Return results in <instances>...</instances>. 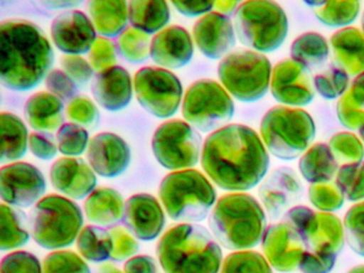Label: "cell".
<instances>
[{"label":"cell","mask_w":364,"mask_h":273,"mask_svg":"<svg viewBox=\"0 0 364 273\" xmlns=\"http://www.w3.org/2000/svg\"><path fill=\"white\" fill-rule=\"evenodd\" d=\"M151 44L150 36L134 27H127L117 38L121 57L133 64L144 63L151 57Z\"/></svg>","instance_id":"obj_38"},{"label":"cell","mask_w":364,"mask_h":273,"mask_svg":"<svg viewBox=\"0 0 364 273\" xmlns=\"http://www.w3.org/2000/svg\"><path fill=\"white\" fill-rule=\"evenodd\" d=\"M360 136H361L362 140L364 141V126L359 130Z\"/></svg>","instance_id":"obj_60"},{"label":"cell","mask_w":364,"mask_h":273,"mask_svg":"<svg viewBox=\"0 0 364 273\" xmlns=\"http://www.w3.org/2000/svg\"><path fill=\"white\" fill-rule=\"evenodd\" d=\"M336 183L349 202L364 200V161L341 166Z\"/></svg>","instance_id":"obj_40"},{"label":"cell","mask_w":364,"mask_h":273,"mask_svg":"<svg viewBox=\"0 0 364 273\" xmlns=\"http://www.w3.org/2000/svg\"><path fill=\"white\" fill-rule=\"evenodd\" d=\"M104 273H122L118 269L114 268V267L106 266L105 268H102Z\"/></svg>","instance_id":"obj_59"},{"label":"cell","mask_w":364,"mask_h":273,"mask_svg":"<svg viewBox=\"0 0 364 273\" xmlns=\"http://www.w3.org/2000/svg\"><path fill=\"white\" fill-rule=\"evenodd\" d=\"M125 203L122 194L112 188L95 189L85 202L87 219L95 225L114 228L124 217Z\"/></svg>","instance_id":"obj_27"},{"label":"cell","mask_w":364,"mask_h":273,"mask_svg":"<svg viewBox=\"0 0 364 273\" xmlns=\"http://www.w3.org/2000/svg\"><path fill=\"white\" fill-rule=\"evenodd\" d=\"M235 28L230 17L210 12L193 26V41L202 55L218 60L229 55L236 44Z\"/></svg>","instance_id":"obj_20"},{"label":"cell","mask_w":364,"mask_h":273,"mask_svg":"<svg viewBox=\"0 0 364 273\" xmlns=\"http://www.w3.org/2000/svg\"><path fill=\"white\" fill-rule=\"evenodd\" d=\"M220 273H272V267L259 252L237 251L223 260Z\"/></svg>","instance_id":"obj_39"},{"label":"cell","mask_w":364,"mask_h":273,"mask_svg":"<svg viewBox=\"0 0 364 273\" xmlns=\"http://www.w3.org/2000/svg\"><path fill=\"white\" fill-rule=\"evenodd\" d=\"M63 72L76 83L78 87H85L95 79V70L90 62L80 55H65L61 59Z\"/></svg>","instance_id":"obj_50"},{"label":"cell","mask_w":364,"mask_h":273,"mask_svg":"<svg viewBox=\"0 0 364 273\" xmlns=\"http://www.w3.org/2000/svg\"><path fill=\"white\" fill-rule=\"evenodd\" d=\"M202 138L187 122L171 119L159 126L153 134L152 151L164 168L188 170L201 160Z\"/></svg>","instance_id":"obj_12"},{"label":"cell","mask_w":364,"mask_h":273,"mask_svg":"<svg viewBox=\"0 0 364 273\" xmlns=\"http://www.w3.org/2000/svg\"><path fill=\"white\" fill-rule=\"evenodd\" d=\"M134 90L144 110L159 119H169L183 102V85L171 70L146 66L136 73Z\"/></svg>","instance_id":"obj_13"},{"label":"cell","mask_w":364,"mask_h":273,"mask_svg":"<svg viewBox=\"0 0 364 273\" xmlns=\"http://www.w3.org/2000/svg\"><path fill=\"white\" fill-rule=\"evenodd\" d=\"M257 193L270 219L277 220L293 208L301 198L304 189L293 168L280 166L264 179Z\"/></svg>","instance_id":"obj_17"},{"label":"cell","mask_w":364,"mask_h":273,"mask_svg":"<svg viewBox=\"0 0 364 273\" xmlns=\"http://www.w3.org/2000/svg\"><path fill=\"white\" fill-rule=\"evenodd\" d=\"M300 174L304 181L314 183H330L338 174V164L325 143H315L300 157Z\"/></svg>","instance_id":"obj_29"},{"label":"cell","mask_w":364,"mask_h":273,"mask_svg":"<svg viewBox=\"0 0 364 273\" xmlns=\"http://www.w3.org/2000/svg\"><path fill=\"white\" fill-rule=\"evenodd\" d=\"M323 25L341 28L350 25L360 13L359 1H306Z\"/></svg>","instance_id":"obj_35"},{"label":"cell","mask_w":364,"mask_h":273,"mask_svg":"<svg viewBox=\"0 0 364 273\" xmlns=\"http://www.w3.org/2000/svg\"><path fill=\"white\" fill-rule=\"evenodd\" d=\"M56 140L59 151L68 157H78L90 144L89 132L74 123L63 124L57 132Z\"/></svg>","instance_id":"obj_42"},{"label":"cell","mask_w":364,"mask_h":273,"mask_svg":"<svg viewBox=\"0 0 364 273\" xmlns=\"http://www.w3.org/2000/svg\"><path fill=\"white\" fill-rule=\"evenodd\" d=\"M46 191V177L33 164L14 162L0 171V193L10 206L31 207L41 200Z\"/></svg>","instance_id":"obj_14"},{"label":"cell","mask_w":364,"mask_h":273,"mask_svg":"<svg viewBox=\"0 0 364 273\" xmlns=\"http://www.w3.org/2000/svg\"><path fill=\"white\" fill-rule=\"evenodd\" d=\"M124 273H159V270L154 258L149 255H137L125 262Z\"/></svg>","instance_id":"obj_54"},{"label":"cell","mask_w":364,"mask_h":273,"mask_svg":"<svg viewBox=\"0 0 364 273\" xmlns=\"http://www.w3.org/2000/svg\"><path fill=\"white\" fill-rule=\"evenodd\" d=\"M1 126V162L18 161L24 157L29 146L28 130L18 115L10 112L0 114Z\"/></svg>","instance_id":"obj_31"},{"label":"cell","mask_w":364,"mask_h":273,"mask_svg":"<svg viewBox=\"0 0 364 273\" xmlns=\"http://www.w3.org/2000/svg\"><path fill=\"white\" fill-rule=\"evenodd\" d=\"M91 91L100 106L110 112H118L131 102L134 83L129 73L116 65L95 75Z\"/></svg>","instance_id":"obj_24"},{"label":"cell","mask_w":364,"mask_h":273,"mask_svg":"<svg viewBox=\"0 0 364 273\" xmlns=\"http://www.w3.org/2000/svg\"><path fill=\"white\" fill-rule=\"evenodd\" d=\"M201 164L206 175L223 190L248 191L269 170L270 159L261 136L249 126L231 124L206 138Z\"/></svg>","instance_id":"obj_1"},{"label":"cell","mask_w":364,"mask_h":273,"mask_svg":"<svg viewBox=\"0 0 364 273\" xmlns=\"http://www.w3.org/2000/svg\"><path fill=\"white\" fill-rule=\"evenodd\" d=\"M315 91L325 100L342 97L348 90L349 75L333 61L321 68L313 78Z\"/></svg>","instance_id":"obj_37"},{"label":"cell","mask_w":364,"mask_h":273,"mask_svg":"<svg viewBox=\"0 0 364 273\" xmlns=\"http://www.w3.org/2000/svg\"><path fill=\"white\" fill-rule=\"evenodd\" d=\"M84 215L73 200L50 194L31 209L29 226L33 240L46 250H58L73 245L82 232Z\"/></svg>","instance_id":"obj_8"},{"label":"cell","mask_w":364,"mask_h":273,"mask_svg":"<svg viewBox=\"0 0 364 273\" xmlns=\"http://www.w3.org/2000/svg\"><path fill=\"white\" fill-rule=\"evenodd\" d=\"M329 44L321 34L306 32L300 34L291 45V57L310 72L321 70L329 58Z\"/></svg>","instance_id":"obj_32"},{"label":"cell","mask_w":364,"mask_h":273,"mask_svg":"<svg viewBox=\"0 0 364 273\" xmlns=\"http://www.w3.org/2000/svg\"><path fill=\"white\" fill-rule=\"evenodd\" d=\"M29 232V220L24 211L10 205L1 204V251H10L26 245L31 238Z\"/></svg>","instance_id":"obj_33"},{"label":"cell","mask_w":364,"mask_h":273,"mask_svg":"<svg viewBox=\"0 0 364 273\" xmlns=\"http://www.w3.org/2000/svg\"><path fill=\"white\" fill-rule=\"evenodd\" d=\"M333 62L349 76L364 72V33L355 27L338 30L330 38Z\"/></svg>","instance_id":"obj_25"},{"label":"cell","mask_w":364,"mask_h":273,"mask_svg":"<svg viewBox=\"0 0 364 273\" xmlns=\"http://www.w3.org/2000/svg\"><path fill=\"white\" fill-rule=\"evenodd\" d=\"M129 18L132 27L144 33H159L170 21V9L166 1L133 0L129 2Z\"/></svg>","instance_id":"obj_30"},{"label":"cell","mask_w":364,"mask_h":273,"mask_svg":"<svg viewBox=\"0 0 364 273\" xmlns=\"http://www.w3.org/2000/svg\"><path fill=\"white\" fill-rule=\"evenodd\" d=\"M362 27H363V33H364V13H363V16H362Z\"/></svg>","instance_id":"obj_61"},{"label":"cell","mask_w":364,"mask_h":273,"mask_svg":"<svg viewBox=\"0 0 364 273\" xmlns=\"http://www.w3.org/2000/svg\"><path fill=\"white\" fill-rule=\"evenodd\" d=\"M343 225L347 245L355 254L364 257V200L347 210Z\"/></svg>","instance_id":"obj_43"},{"label":"cell","mask_w":364,"mask_h":273,"mask_svg":"<svg viewBox=\"0 0 364 273\" xmlns=\"http://www.w3.org/2000/svg\"><path fill=\"white\" fill-rule=\"evenodd\" d=\"M336 115L344 127L360 130L364 126V72L353 79L336 104Z\"/></svg>","instance_id":"obj_34"},{"label":"cell","mask_w":364,"mask_h":273,"mask_svg":"<svg viewBox=\"0 0 364 273\" xmlns=\"http://www.w3.org/2000/svg\"><path fill=\"white\" fill-rule=\"evenodd\" d=\"M262 250L270 266L279 272H293L299 268L306 247L299 232L287 222L266 228Z\"/></svg>","instance_id":"obj_16"},{"label":"cell","mask_w":364,"mask_h":273,"mask_svg":"<svg viewBox=\"0 0 364 273\" xmlns=\"http://www.w3.org/2000/svg\"><path fill=\"white\" fill-rule=\"evenodd\" d=\"M53 42L67 55H82L89 53L97 41V30L92 21L82 11L61 13L50 27Z\"/></svg>","instance_id":"obj_18"},{"label":"cell","mask_w":364,"mask_h":273,"mask_svg":"<svg viewBox=\"0 0 364 273\" xmlns=\"http://www.w3.org/2000/svg\"><path fill=\"white\" fill-rule=\"evenodd\" d=\"M272 68L263 53L251 49H236L225 55L218 65L223 87L242 102H255L267 94Z\"/></svg>","instance_id":"obj_9"},{"label":"cell","mask_w":364,"mask_h":273,"mask_svg":"<svg viewBox=\"0 0 364 273\" xmlns=\"http://www.w3.org/2000/svg\"><path fill=\"white\" fill-rule=\"evenodd\" d=\"M309 200L321 213H333L340 210L345 198L336 183H314L309 188Z\"/></svg>","instance_id":"obj_44"},{"label":"cell","mask_w":364,"mask_h":273,"mask_svg":"<svg viewBox=\"0 0 364 273\" xmlns=\"http://www.w3.org/2000/svg\"><path fill=\"white\" fill-rule=\"evenodd\" d=\"M159 198L174 221L201 222L216 205V190L199 171H176L164 177Z\"/></svg>","instance_id":"obj_6"},{"label":"cell","mask_w":364,"mask_h":273,"mask_svg":"<svg viewBox=\"0 0 364 273\" xmlns=\"http://www.w3.org/2000/svg\"><path fill=\"white\" fill-rule=\"evenodd\" d=\"M82 4L80 1H52V2H44V4H46V6H50V8H55V9H63V8H67V6H69V8H72V6H78V4Z\"/></svg>","instance_id":"obj_57"},{"label":"cell","mask_w":364,"mask_h":273,"mask_svg":"<svg viewBox=\"0 0 364 273\" xmlns=\"http://www.w3.org/2000/svg\"><path fill=\"white\" fill-rule=\"evenodd\" d=\"M240 4L238 1H216L214 2V8L216 9V12L229 17L233 13L235 14Z\"/></svg>","instance_id":"obj_56"},{"label":"cell","mask_w":364,"mask_h":273,"mask_svg":"<svg viewBox=\"0 0 364 273\" xmlns=\"http://www.w3.org/2000/svg\"><path fill=\"white\" fill-rule=\"evenodd\" d=\"M54 50L41 28L25 19L0 25V80L14 91L35 89L52 72Z\"/></svg>","instance_id":"obj_2"},{"label":"cell","mask_w":364,"mask_h":273,"mask_svg":"<svg viewBox=\"0 0 364 273\" xmlns=\"http://www.w3.org/2000/svg\"><path fill=\"white\" fill-rule=\"evenodd\" d=\"M336 262L323 259L304 251L300 262L299 269L302 273H330Z\"/></svg>","instance_id":"obj_53"},{"label":"cell","mask_w":364,"mask_h":273,"mask_svg":"<svg viewBox=\"0 0 364 273\" xmlns=\"http://www.w3.org/2000/svg\"><path fill=\"white\" fill-rule=\"evenodd\" d=\"M234 28L238 40L251 50L272 53L287 40L289 19L278 2L250 0L236 10Z\"/></svg>","instance_id":"obj_7"},{"label":"cell","mask_w":364,"mask_h":273,"mask_svg":"<svg viewBox=\"0 0 364 273\" xmlns=\"http://www.w3.org/2000/svg\"><path fill=\"white\" fill-rule=\"evenodd\" d=\"M25 117L37 132H58L65 121V104L53 94L38 92L27 100Z\"/></svg>","instance_id":"obj_26"},{"label":"cell","mask_w":364,"mask_h":273,"mask_svg":"<svg viewBox=\"0 0 364 273\" xmlns=\"http://www.w3.org/2000/svg\"><path fill=\"white\" fill-rule=\"evenodd\" d=\"M50 176L55 189L74 200L88 198L97 183L90 164L76 157L60 158L55 161Z\"/></svg>","instance_id":"obj_22"},{"label":"cell","mask_w":364,"mask_h":273,"mask_svg":"<svg viewBox=\"0 0 364 273\" xmlns=\"http://www.w3.org/2000/svg\"><path fill=\"white\" fill-rule=\"evenodd\" d=\"M46 85L50 94L63 102L77 97V85L63 70H52L46 78Z\"/></svg>","instance_id":"obj_51"},{"label":"cell","mask_w":364,"mask_h":273,"mask_svg":"<svg viewBox=\"0 0 364 273\" xmlns=\"http://www.w3.org/2000/svg\"><path fill=\"white\" fill-rule=\"evenodd\" d=\"M67 115L72 123L82 126L85 129H95L100 123V112L90 98L77 96L67 107Z\"/></svg>","instance_id":"obj_46"},{"label":"cell","mask_w":364,"mask_h":273,"mask_svg":"<svg viewBox=\"0 0 364 273\" xmlns=\"http://www.w3.org/2000/svg\"><path fill=\"white\" fill-rule=\"evenodd\" d=\"M109 234L112 239L110 259L114 262H122L137 253L139 250V243L127 228L120 225L114 226L110 228Z\"/></svg>","instance_id":"obj_47"},{"label":"cell","mask_w":364,"mask_h":273,"mask_svg":"<svg viewBox=\"0 0 364 273\" xmlns=\"http://www.w3.org/2000/svg\"><path fill=\"white\" fill-rule=\"evenodd\" d=\"M282 221L293 226L304 243L306 251L336 262L345 245L344 225L333 213H316L306 206H294Z\"/></svg>","instance_id":"obj_10"},{"label":"cell","mask_w":364,"mask_h":273,"mask_svg":"<svg viewBox=\"0 0 364 273\" xmlns=\"http://www.w3.org/2000/svg\"><path fill=\"white\" fill-rule=\"evenodd\" d=\"M0 273H43V271L37 256L26 251H16L3 258Z\"/></svg>","instance_id":"obj_48"},{"label":"cell","mask_w":364,"mask_h":273,"mask_svg":"<svg viewBox=\"0 0 364 273\" xmlns=\"http://www.w3.org/2000/svg\"><path fill=\"white\" fill-rule=\"evenodd\" d=\"M77 249L80 255L89 262H106L109 259L112 251L109 230L100 226L87 225L78 236Z\"/></svg>","instance_id":"obj_36"},{"label":"cell","mask_w":364,"mask_h":273,"mask_svg":"<svg viewBox=\"0 0 364 273\" xmlns=\"http://www.w3.org/2000/svg\"><path fill=\"white\" fill-rule=\"evenodd\" d=\"M123 224L136 238L152 241L165 228V213L154 196L146 193L135 194L125 203Z\"/></svg>","instance_id":"obj_21"},{"label":"cell","mask_w":364,"mask_h":273,"mask_svg":"<svg viewBox=\"0 0 364 273\" xmlns=\"http://www.w3.org/2000/svg\"><path fill=\"white\" fill-rule=\"evenodd\" d=\"M43 273H91V270L75 252L56 251L44 259Z\"/></svg>","instance_id":"obj_45"},{"label":"cell","mask_w":364,"mask_h":273,"mask_svg":"<svg viewBox=\"0 0 364 273\" xmlns=\"http://www.w3.org/2000/svg\"><path fill=\"white\" fill-rule=\"evenodd\" d=\"M87 157L95 174L106 178L120 176L131 162V149L120 136L101 132L93 136Z\"/></svg>","instance_id":"obj_19"},{"label":"cell","mask_w":364,"mask_h":273,"mask_svg":"<svg viewBox=\"0 0 364 273\" xmlns=\"http://www.w3.org/2000/svg\"><path fill=\"white\" fill-rule=\"evenodd\" d=\"M89 62L97 72L116 66L117 46L110 38L100 36L89 51Z\"/></svg>","instance_id":"obj_49"},{"label":"cell","mask_w":364,"mask_h":273,"mask_svg":"<svg viewBox=\"0 0 364 273\" xmlns=\"http://www.w3.org/2000/svg\"><path fill=\"white\" fill-rule=\"evenodd\" d=\"M261 138L272 155L281 160L297 159L311 146L316 126L310 113L302 108L274 106L261 121Z\"/></svg>","instance_id":"obj_5"},{"label":"cell","mask_w":364,"mask_h":273,"mask_svg":"<svg viewBox=\"0 0 364 273\" xmlns=\"http://www.w3.org/2000/svg\"><path fill=\"white\" fill-rule=\"evenodd\" d=\"M234 112L235 106L231 95L212 79L196 81L183 98V117L198 132H214L225 127Z\"/></svg>","instance_id":"obj_11"},{"label":"cell","mask_w":364,"mask_h":273,"mask_svg":"<svg viewBox=\"0 0 364 273\" xmlns=\"http://www.w3.org/2000/svg\"><path fill=\"white\" fill-rule=\"evenodd\" d=\"M157 257L166 273H219L223 251L204 226L183 223L165 232Z\"/></svg>","instance_id":"obj_3"},{"label":"cell","mask_w":364,"mask_h":273,"mask_svg":"<svg viewBox=\"0 0 364 273\" xmlns=\"http://www.w3.org/2000/svg\"><path fill=\"white\" fill-rule=\"evenodd\" d=\"M93 26L103 38H118L129 23V2L91 0L87 2Z\"/></svg>","instance_id":"obj_28"},{"label":"cell","mask_w":364,"mask_h":273,"mask_svg":"<svg viewBox=\"0 0 364 273\" xmlns=\"http://www.w3.org/2000/svg\"><path fill=\"white\" fill-rule=\"evenodd\" d=\"M193 42L181 26H170L155 34L151 44V58L161 68L178 70L193 59Z\"/></svg>","instance_id":"obj_23"},{"label":"cell","mask_w":364,"mask_h":273,"mask_svg":"<svg viewBox=\"0 0 364 273\" xmlns=\"http://www.w3.org/2000/svg\"><path fill=\"white\" fill-rule=\"evenodd\" d=\"M29 149L31 153L42 160H50L56 157L58 151L57 140L48 132H33L29 134Z\"/></svg>","instance_id":"obj_52"},{"label":"cell","mask_w":364,"mask_h":273,"mask_svg":"<svg viewBox=\"0 0 364 273\" xmlns=\"http://www.w3.org/2000/svg\"><path fill=\"white\" fill-rule=\"evenodd\" d=\"M328 145L338 164L344 166L363 161L364 146L355 134L338 132L332 136Z\"/></svg>","instance_id":"obj_41"},{"label":"cell","mask_w":364,"mask_h":273,"mask_svg":"<svg viewBox=\"0 0 364 273\" xmlns=\"http://www.w3.org/2000/svg\"><path fill=\"white\" fill-rule=\"evenodd\" d=\"M347 273H364V264L353 267V268H351Z\"/></svg>","instance_id":"obj_58"},{"label":"cell","mask_w":364,"mask_h":273,"mask_svg":"<svg viewBox=\"0 0 364 273\" xmlns=\"http://www.w3.org/2000/svg\"><path fill=\"white\" fill-rule=\"evenodd\" d=\"M208 224L215 239L223 247L247 251L263 240L267 219L257 198L244 192H234L217 200Z\"/></svg>","instance_id":"obj_4"},{"label":"cell","mask_w":364,"mask_h":273,"mask_svg":"<svg viewBox=\"0 0 364 273\" xmlns=\"http://www.w3.org/2000/svg\"><path fill=\"white\" fill-rule=\"evenodd\" d=\"M270 92L282 106L300 108L314 100V82L311 72L293 59H283L272 68Z\"/></svg>","instance_id":"obj_15"},{"label":"cell","mask_w":364,"mask_h":273,"mask_svg":"<svg viewBox=\"0 0 364 273\" xmlns=\"http://www.w3.org/2000/svg\"><path fill=\"white\" fill-rule=\"evenodd\" d=\"M172 6L176 9L181 14L187 17H196L199 15H206L212 12L214 9V2H182L173 1Z\"/></svg>","instance_id":"obj_55"}]
</instances>
